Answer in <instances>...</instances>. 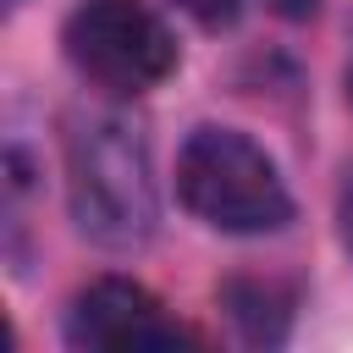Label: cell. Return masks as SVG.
Listing matches in <instances>:
<instances>
[{
  "mask_svg": "<svg viewBox=\"0 0 353 353\" xmlns=\"http://www.w3.org/2000/svg\"><path fill=\"white\" fill-rule=\"evenodd\" d=\"M66 199L72 221L99 248H143L154 237V171L149 138L121 110H77L66 116Z\"/></svg>",
  "mask_w": 353,
  "mask_h": 353,
  "instance_id": "obj_1",
  "label": "cell"
},
{
  "mask_svg": "<svg viewBox=\"0 0 353 353\" xmlns=\"http://www.w3.org/2000/svg\"><path fill=\"white\" fill-rule=\"evenodd\" d=\"M176 193L199 221H210L221 232H276L292 215V199H287L270 154L232 127H199L182 143Z\"/></svg>",
  "mask_w": 353,
  "mask_h": 353,
  "instance_id": "obj_2",
  "label": "cell"
},
{
  "mask_svg": "<svg viewBox=\"0 0 353 353\" xmlns=\"http://www.w3.org/2000/svg\"><path fill=\"white\" fill-rule=\"evenodd\" d=\"M61 44L66 61L116 99H138L176 66V39L143 0H83L66 17Z\"/></svg>",
  "mask_w": 353,
  "mask_h": 353,
  "instance_id": "obj_3",
  "label": "cell"
},
{
  "mask_svg": "<svg viewBox=\"0 0 353 353\" xmlns=\"http://www.w3.org/2000/svg\"><path fill=\"white\" fill-rule=\"evenodd\" d=\"M66 336H72V347H176V342H193V331H182L160 309V298L127 276H99L94 287H83L66 314Z\"/></svg>",
  "mask_w": 353,
  "mask_h": 353,
  "instance_id": "obj_4",
  "label": "cell"
},
{
  "mask_svg": "<svg viewBox=\"0 0 353 353\" xmlns=\"http://www.w3.org/2000/svg\"><path fill=\"white\" fill-rule=\"evenodd\" d=\"M221 298H226V309H232V320L243 325L248 342H281L287 309H292V298L281 287H270V281H226Z\"/></svg>",
  "mask_w": 353,
  "mask_h": 353,
  "instance_id": "obj_5",
  "label": "cell"
},
{
  "mask_svg": "<svg viewBox=\"0 0 353 353\" xmlns=\"http://www.w3.org/2000/svg\"><path fill=\"white\" fill-rule=\"evenodd\" d=\"M188 17H199L204 28H226L237 11H243V0H176Z\"/></svg>",
  "mask_w": 353,
  "mask_h": 353,
  "instance_id": "obj_6",
  "label": "cell"
},
{
  "mask_svg": "<svg viewBox=\"0 0 353 353\" xmlns=\"http://www.w3.org/2000/svg\"><path fill=\"white\" fill-rule=\"evenodd\" d=\"M336 215H342V243H347V254H353V171H347V182H342V204H336Z\"/></svg>",
  "mask_w": 353,
  "mask_h": 353,
  "instance_id": "obj_7",
  "label": "cell"
},
{
  "mask_svg": "<svg viewBox=\"0 0 353 353\" xmlns=\"http://www.w3.org/2000/svg\"><path fill=\"white\" fill-rule=\"evenodd\" d=\"M320 0H276V11H287V17H309Z\"/></svg>",
  "mask_w": 353,
  "mask_h": 353,
  "instance_id": "obj_8",
  "label": "cell"
},
{
  "mask_svg": "<svg viewBox=\"0 0 353 353\" xmlns=\"http://www.w3.org/2000/svg\"><path fill=\"white\" fill-rule=\"evenodd\" d=\"M347 99H353V66H347Z\"/></svg>",
  "mask_w": 353,
  "mask_h": 353,
  "instance_id": "obj_9",
  "label": "cell"
}]
</instances>
